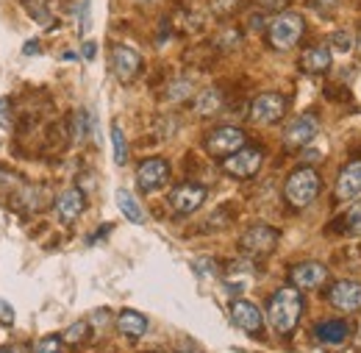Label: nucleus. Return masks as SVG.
<instances>
[{
	"instance_id": "1",
	"label": "nucleus",
	"mask_w": 361,
	"mask_h": 353,
	"mask_svg": "<svg viewBox=\"0 0 361 353\" xmlns=\"http://www.w3.org/2000/svg\"><path fill=\"white\" fill-rule=\"evenodd\" d=\"M300 314H303V295L298 292V287H281L270 298L267 317L278 334H292Z\"/></svg>"
},
{
	"instance_id": "2",
	"label": "nucleus",
	"mask_w": 361,
	"mask_h": 353,
	"mask_svg": "<svg viewBox=\"0 0 361 353\" xmlns=\"http://www.w3.org/2000/svg\"><path fill=\"white\" fill-rule=\"evenodd\" d=\"M317 192H319V176H317V170H312V167L295 170L292 176L286 178V186H283L286 201H289L292 206H298V209L309 206L317 198Z\"/></svg>"
},
{
	"instance_id": "3",
	"label": "nucleus",
	"mask_w": 361,
	"mask_h": 353,
	"mask_svg": "<svg viewBox=\"0 0 361 353\" xmlns=\"http://www.w3.org/2000/svg\"><path fill=\"white\" fill-rule=\"evenodd\" d=\"M303 31H306L303 17L292 14V11H283V14H278L270 23V44L275 50H289V47L298 44V40L303 37Z\"/></svg>"
},
{
	"instance_id": "4",
	"label": "nucleus",
	"mask_w": 361,
	"mask_h": 353,
	"mask_svg": "<svg viewBox=\"0 0 361 353\" xmlns=\"http://www.w3.org/2000/svg\"><path fill=\"white\" fill-rule=\"evenodd\" d=\"M275 245H278V231L270 228V225H264V222L250 225V228L242 234V239H239V248H242L247 256H253V259L270 256L272 251H275Z\"/></svg>"
},
{
	"instance_id": "5",
	"label": "nucleus",
	"mask_w": 361,
	"mask_h": 353,
	"mask_svg": "<svg viewBox=\"0 0 361 353\" xmlns=\"http://www.w3.org/2000/svg\"><path fill=\"white\" fill-rule=\"evenodd\" d=\"M242 148H245V131L233 128V126H223V128L209 133V139H206V150L217 159H228Z\"/></svg>"
},
{
	"instance_id": "6",
	"label": "nucleus",
	"mask_w": 361,
	"mask_h": 353,
	"mask_svg": "<svg viewBox=\"0 0 361 353\" xmlns=\"http://www.w3.org/2000/svg\"><path fill=\"white\" fill-rule=\"evenodd\" d=\"M283 112H286V97L278 95V92H264V95H259L253 100L250 120L259 123V126H272V123H278L283 117Z\"/></svg>"
},
{
	"instance_id": "7",
	"label": "nucleus",
	"mask_w": 361,
	"mask_h": 353,
	"mask_svg": "<svg viewBox=\"0 0 361 353\" xmlns=\"http://www.w3.org/2000/svg\"><path fill=\"white\" fill-rule=\"evenodd\" d=\"M262 159H264V153L259 148H242V150H236L233 156H228L223 162V170L233 178H250L259 173Z\"/></svg>"
},
{
	"instance_id": "8",
	"label": "nucleus",
	"mask_w": 361,
	"mask_h": 353,
	"mask_svg": "<svg viewBox=\"0 0 361 353\" xmlns=\"http://www.w3.org/2000/svg\"><path fill=\"white\" fill-rule=\"evenodd\" d=\"M111 70H114V76L123 84H131L136 76H139V70H142V59H139V53H136L134 47L117 44L111 50Z\"/></svg>"
},
{
	"instance_id": "9",
	"label": "nucleus",
	"mask_w": 361,
	"mask_h": 353,
	"mask_svg": "<svg viewBox=\"0 0 361 353\" xmlns=\"http://www.w3.org/2000/svg\"><path fill=\"white\" fill-rule=\"evenodd\" d=\"M167 178H170V164L164 159H147L136 170V181L142 192H156L159 186L167 184Z\"/></svg>"
},
{
	"instance_id": "10",
	"label": "nucleus",
	"mask_w": 361,
	"mask_h": 353,
	"mask_svg": "<svg viewBox=\"0 0 361 353\" xmlns=\"http://www.w3.org/2000/svg\"><path fill=\"white\" fill-rule=\"evenodd\" d=\"M203 201H206V186H197V184H180L170 195V206L178 215H192L195 209H200Z\"/></svg>"
},
{
	"instance_id": "11",
	"label": "nucleus",
	"mask_w": 361,
	"mask_h": 353,
	"mask_svg": "<svg viewBox=\"0 0 361 353\" xmlns=\"http://www.w3.org/2000/svg\"><path fill=\"white\" fill-rule=\"evenodd\" d=\"M328 301L342 311H356L361 309V284L359 281H336L328 292Z\"/></svg>"
},
{
	"instance_id": "12",
	"label": "nucleus",
	"mask_w": 361,
	"mask_h": 353,
	"mask_svg": "<svg viewBox=\"0 0 361 353\" xmlns=\"http://www.w3.org/2000/svg\"><path fill=\"white\" fill-rule=\"evenodd\" d=\"M317 128H319V126H317L314 114H300V117H295V120L286 126L283 139H286L289 148H306L317 136Z\"/></svg>"
},
{
	"instance_id": "13",
	"label": "nucleus",
	"mask_w": 361,
	"mask_h": 353,
	"mask_svg": "<svg viewBox=\"0 0 361 353\" xmlns=\"http://www.w3.org/2000/svg\"><path fill=\"white\" fill-rule=\"evenodd\" d=\"M231 320H233L242 331H247V334H259L262 325H264L262 311H259V306H253L250 301H233V306H231Z\"/></svg>"
},
{
	"instance_id": "14",
	"label": "nucleus",
	"mask_w": 361,
	"mask_h": 353,
	"mask_svg": "<svg viewBox=\"0 0 361 353\" xmlns=\"http://www.w3.org/2000/svg\"><path fill=\"white\" fill-rule=\"evenodd\" d=\"M289 278H292V284L298 289H317L328 278V270L322 265H317V262H303V265L292 267Z\"/></svg>"
},
{
	"instance_id": "15",
	"label": "nucleus",
	"mask_w": 361,
	"mask_h": 353,
	"mask_svg": "<svg viewBox=\"0 0 361 353\" xmlns=\"http://www.w3.org/2000/svg\"><path fill=\"white\" fill-rule=\"evenodd\" d=\"M361 195V162H350L336 178V201H353Z\"/></svg>"
},
{
	"instance_id": "16",
	"label": "nucleus",
	"mask_w": 361,
	"mask_h": 353,
	"mask_svg": "<svg viewBox=\"0 0 361 353\" xmlns=\"http://www.w3.org/2000/svg\"><path fill=\"white\" fill-rule=\"evenodd\" d=\"M84 206H87V198H84L81 189H67V192H61L59 201H56V212H59V217L64 222L75 220V217L84 212Z\"/></svg>"
},
{
	"instance_id": "17",
	"label": "nucleus",
	"mask_w": 361,
	"mask_h": 353,
	"mask_svg": "<svg viewBox=\"0 0 361 353\" xmlns=\"http://www.w3.org/2000/svg\"><path fill=\"white\" fill-rule=\"evenodd\" d=\"M314 337L322 345H342L350 337V325L345 320H325L314 328Z\"/></svg>"
},
{
	"instance_id": "18",
	"label": "nucleus",
	"mask_w": 361,
	"mask_h": 353,
	"mask_svg": "<svg viewBox=\"0 0 361 353\" xmlns=\"http://www.w3.org/2000/svg\"><path fill=\"white\" fill-rule=\"evenodd\" d=\"M300 67H303L306 73H312V76H319V73H325V70L331 67V50H328L325 44L309 47V50L303 53V59H300Z\"/></svg>"
},
{
	"instance_id": "19",
	"label": "nucleus",
	"mask_w": 361,
	"mask_h": 353,
	"mask_svg": "<svg viewBox=\"0 0 361 353\" xmlns=\"http://www.w3.org/2000/svg\"><path fill=\"white\" fill-rule=\"evenodd\" d=\"M117 328L126 334V337H131V340H139L145 331H147V320L134 309H126L120 311V317H117Z\"/></svg>"
},
{
	"instance_id": "20",
	"label": "nucleus",
	"mask_w": 361,
	"mask_h": 353,
	"mask_svg": "<svg viewBox=\"0 0 361 353\" xmlns=\"http://www.w3.org/2000/svg\"><path fill=\"white\" fill-rule=\"evenodd\" d=\"M114 201H117V206H120V212L128 217L131 222H142L145 220V215H142V209H139V203H136V198L128 192V189H117V195H114Z\"/></svg>"
},
{
	"instance_id": "21",
	"label": "nucleus",
	"mask_w": 361,
	"mask_h": 353,
	"mask_svg": "<svg viewBox=\"0 0 361 353\" xmlns=\"http://www.w3.org/2000/svg\"><path fill=\"white\" fill-rule=\"evenodd\" d=\"M220 103H223V97H220V92L217 89H206V92H200V97H197V114H214L217 109H220Z\"/></svg>"
},
{
	"instance_id": "22",
	"label": "nucleus",
	"mask_w": 361,
	"mask_h": 353,
	"mask_svg": "<svg viewBox=\"0 0 361 353\" xmlns=\"http://www.w3.org/2000/svg\"><path fill=\"white\" fill-rule=\"evenodd\" d=\"M339 225H342V231H348V234H353V237H361V201L353 203V206L342 215Z\"/></svg>"
},
{
	"instance_id": "23",
	"label": "nucleus",
	"mask_w": 361,
	"mask_h": 353,
	"mask_svg": "<svg viewBox=\"0 0 361 353\" xmlns=\"http://www.w3.org/2000/svg\"><path fill=\"white\" fill-rule=\"evenodd\" d=\"M111 145H114V162L126 164L128 162V145H126V136H123L120 126H111Z\"/></svg>"
},
{
	"instance_id": "24",
	"label": "nucleus",
	"mask_w": 361,
	"mask_h": 353,
	"mask_svg": "<svg viewBox=\"0 0 361 353\" xmlns=\"http://www.w3.org/2000/svg\"><path fill=\"white\" fill-rule=\"evenodd\" d=\"M87 334H90V323L81 320V323H75V325H70V328L64 331V342H73V345H75V342H84Z\"/></svg>"
},
{
	"instance_id": "25",
	"label": "nucleus",
	"mask_w": 361,
	"mask_h": 353,
	"mask_svg": "<svg viewBox=\"0 0 361 353\" xmlns=\"http://www.w3.org/2000/svg\"><path fill=\"white\" fill-rule=\"evenodd\" d=\"M236 8H239V0H214V3H212V11H214V14H220V17L233 14Z\"/></svg>"
},
{
	"instance_id": "26",
	"label": "nucleus",
	"mask_w": 361,
	"mask_h": 353,
	"mask_svg": "<svg viewBox=\"0 0 361 353\" xmlns=\"http://www.w3.org/2000/svg\"><path fill=\"white\" fill-rule=\"evenodd\" d=\"M87 120H90V114H87V112H75V120H73L75 139H84V136H87Z\"/></svg>"
},
{
	"instance_id": "27",
	"label": "nucleus",
	"mask_w": 361,
	"mask_h": 353,
	"mask_svg": "<svg viewBox=\"0 0 361 353\" xmlns=\"http://www.w3.org/2000/svg\"><path fill=\"white\" fill-rule=\"evenodd\" d=\"M331 44H334L339 53H348V50H350V44H353V40H350L345 31H336V34L331 37Z\"/></svg>"
},
{
	"instance_id": "28",
	"label": "nucleus",
	"mask_w": 361,
	"mask_h": 353,
	"mask_svg": "<svg viewBox=\"0 0 361 353\" xmlns=\"http://www.w3.org/2000/svg\"><path fill=\"white\" fill-rule=\"evenodd\" d=\"M11 103L6 97H0V128H11Z\"/></svg>"
},
{
	"instance_id": "29",
	"label": "nucleus",
	"mask_w": 361,
	"mask_h": 353,
	"mask_svg": "<svg viewBox=\"0 0 361 353\" xmlns=\"http://www.w3.org/2000/svg\"><path fill=\"white\" fill-rule=\"evenodd\" d=\"M34 353H59V340H56V337H47V340H42V342L37 345Z\"/></svg>"
},
{
	"instance_id": "30",
	"label": "nucleus",
	"mask_w": 361,
	"mask_h": 353,
	"mask_svg": "<svg viewBox=\"0 0 361 353\" xmlns=\"http://www.w3.org/2000/svg\"><path fill=\"white\" fill-rule=\"evenodd\" d=\"M186 95H189V84H186V81H180V84H176V87L170 89V97H173V100H180V97H186Z\"/></svg>"
},
{
	"instance_id": "31",
	"label": "nucleus",
	"mask_w": 361,
	"mask_h": 353,
	"mask_svg": "<svg viewBox=\"0 0 361 353\" xmlns=\"http://www.w3.org/2000/svg\"><path fill=\"white\" fill-rule=\"evenodd\" d=\"M0 320H6V323H11V320H14V309H11L3 298H0Z\"/></svg>"
},
{
	"instance_id": "32",
	"label": "nucleus",
	"mask_w": 361,
	"mask_h": 353,
	"mask_svg": "<svg viewBox=\"0 0 361 353\" xmlns=\"http://www.w3.org/2000/svg\"><path fill=\"white\" fill-rule=\"evenodd\" d=\"M289 0H259V6L262 8H283Z\"/></svg>"
},
{
	"instance_id": "33",
	"label": "nucleus",
	"mask_w": 361,
	"mask_h": 353,
	"mask_svg": "<svg viewBox=\"0 0 361 353\" xmlns=\"http://www.w3.org/2000/svg\"><path fill=\"white\" fill-rule=\"evenodd\" d=\"M23 53H25V56H37V53H39V42H25Z\"/></svg>"
},
{
	"instance_id": "34",
	"label": "nucleus",
	"mask_w": 361,
	"mask_h": 353,
	"mask_svg": "<svg viewBox=\"0 0 361 353\" xmlns=\"http://www.w3.org/2000/svg\"><path fill=\"white\" fill-rule=\"evenodd\" d=\"M94 53H97V44H94V42L84 44V59H90V61H92V59H94Z\"/></svg>"
},
{
	"instance_id": "35",
	"label": "nucleus",
	"mask_w": 361,
	"mask_h": 353,
	"mask_svg": "<svg viewBox=\"0 0 361 353\" xmlns=\"http://www.w3.org/2000/svg\"><path fill=\"white\" fill-rule=\"evenodd\" d=\"M356 47H359V50H361V31H359V44H356Z\"/></svg>"
},
{
	"instance_id": "36",
	"label": "nucleus",
	"mask_w": 361,
	"mask_h": 353,
	"mask_svg": "<svg viewBox=\"0 0 361 353\" xmlns=\"http://www.w3.org/2000/svg\"><path fill=\"white\" fill-rule=\"evenodd\" d=\"M0 353H23V351H0Z\"/></svg>"
}]
</instances>
